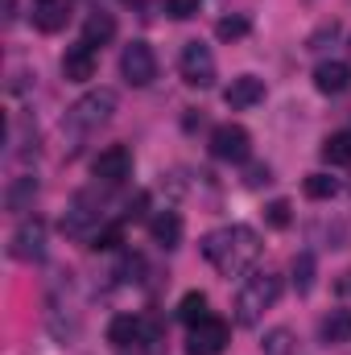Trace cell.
<instances>
[{
	"mask_svg": "<svg viewBox=\"0 0 351 355\" xmlns=\"http://www.w3.org/2000/svg\"><path fill=\"white\" fill-rule=\"evenodd\" d=\"M261 248H264L261 236H257L252 227H244V223L219 227V232H211V236L203 240V257L219 268L223 277H240V272H248V268L261 261Z\"/></svg>",
	"mask_w": 351,
	"mask_h": 355,
	"instance_id": "obj_1",
	"label": "cell"
},
{
	"mask_svg": "<svg viewBox=\"0 0 351 355\" xmlns=\"http://www.w3.org/2000/svg\"><path fill=\"white\" fill-rule=\"evenodd\" d=\"M116 107H120L116 91H112V87H95V91H87V95H79V99L67 107L62 128L79 141V137H87V132H99V128L116 116Z\"/></svg>",
	"mask_w": 351,
	"mask_h": 355,
	"instance_id": "obj_2",
	"label": "cell"
},
{
	"mask_svg": "<svg viewBox=\"0 0 351 355\" xmlns=\"http://www.w3.org/2000/svg\"><path fill=\"white\" fill-rule=\"evenodd\" d=\"M281 297V277L277 272H252L240 293H236V322L240 327H257L264 318V310H273Z\"/></svg>",
	"mask_w": 351,
	"mask_h": 355,
	"instance_id": "obj_3",
	"label": "cell"
},
{
	"mask_svg": "<svg viewBox=\"0 0 351 355\" xmlns=\"http://www.w3.org/2000/svg\"><path fill=\"white\" fill-rule=\"evenodd\" d=\"M178 71H182V83L186 87H215V54L203 46V42H186L182 54H178Z\"/></svg>",
	"mask_w": 351,
	"mask_h": 355,
	"instance_id": "obj_4",
	"label": "cell"
},
{
	"mask_svg": "<svg viewBox=\"0 0 351 355\" xmlns=\"http://www.w3.org/2000/svg\"><path fill=\"white\" fill-rule=\"evenodd\" d=\"M120 75L132 83V87H149L157 79V54L149 42H128L124 54H120Z\"/></svg>",
	"mask_w": 351,
	"mask_h": 355,
	"instance_id": "obj_5",
	"label": "cell"
},
{
	"mask_svg": "<svg viewBox=\"0 0 351 355\" xmlns=\"http://www.w3.org/2000/svg\"><path fill=\"white\" fill-rule=\"evenodd\" d=\"M228 339H232L228 322H223V318H215V314H207L203 322H194V327H190V339H186V355H223Z\"/></svg>",
	"mask_w": 351,
	"mask_h": 355,
	"instance_id": "obj_6",
	"label": "cell"
},
{
	"mask_svg": "<svg viewBox=\"0 0 351 355\" xmlns=\"http://www.w3.org/2000/svg\"><path fill=\"white\" fill-rule=\"evenodd\" d=\"M8 257L21 265H33L46 257V223L42 219H25L12 236H8Z\"/></svg>",
	"mask_w": 351,
	"mask_h": 355,
	"instance_id": "obj_7",
	"label": "cell"
},
{
	"mask_svg": "<svg viewBox=\"0 0 351 355\" xmlns=\"http://www.w3.org/2000/svg\"><path fill=\"white\" fill-rule=\"evenodd\" d=\"M248 153H252L248 128H240V124H219V128L211 132V157H215V162H248Z\"/></svg>",
	"mask_w": 351,
	"mask_h": 355,
	"instance_id": "obj_8",
	"label": "cell"
},
{
	"mask_svg": "<svg viewBox=\"0 0 351 355\" xmlns=\"http://www.w3.org/2000/svg\"><path fill=\"white\" fill-rule=\"evenodd\" d=\"M153 339H157V327L145 322V318H137V314H116L112 327H108V343L120 347V352L141 347V343H153Z\"/></svg>",
	"mask_w": 351,
	"mask_h": 355,
	"instance_id": "obj_9",
	"label": "cell"
},
{
	"mask_svg": "<svg viewBox=\"0 0 351 355\" xmlns=\"http://www.w3.org/2000/svg\"><path fill=\"white\" fill-rule=\"evenodd\" d=\"M91 174L99 178L103 186H120L124 178L132 174V153L124 149V145H108L99 157H95V166H91Z\"/></svg>",
	"mask_w": 351,
	"mask_h": 355,
	"instance_id": "obj_10",
	"label": "cell"
},
{
	"mask_svg": "<svg viewBox=\"0 0 351 355\" xmlns=\"http://www.w3.org/2000/svg\"><path fill=\"white\" fill-rule=\"evenodd\" d=\"M95 71H99L95 46H87V42L67 46V54H62V75H67V83H87V79H95Z\"/></svg>",
	"mask_w": 351,
	"mask_h": 355,
	"instance_id": "obj_11",
	"label": "cell"
},
{
	"mask_svg": "<svg viewBox=\"0 0 351 355\" xmlns=\"http://www.w3.org/2000/svg\"><path fill=\"white\" fill-rule=\"evenodd\" d=\"M223 99H228L232 112H244V107H252V103L264 99V79H257V75H240V79H232V87L223 91Z\"/></svg>",
	"mask_w": 351,
	"mask_h": 355,
	"instance_id": "obj_12",
	"label": "cell"
},
{
	"mask_svg": "<svg viewBox=\"0 0 351 355\" xmlns=\"http://www.w3.org/2000/svg\"><path fill=\"white\" fill-rule=\"evenodd\" d=\"M95 219H99V207L91 202V194H79V198L71 202V211L62 215V232H67V236H83Z\"/></svg>",
	"mask_w": 351,
	"mask_h": 355,
	"instance_id": "obj_13",
	"label": "cell"
},
{
	"mask_svg": "<svg viewBox=\"0 0 351 355\" xmlns=\"http://www.w3.org/2000/svg\"><path fill=\"white\" fill-rule=\"evenodd\" d=\"M149 232H153V244L170 252V248L182 244V215L178 211H157L153 223H149Z\"/></svg>",
	"mask_w": 351,
	"mask_h": 355,
	"instance_id": "obj_14",
	"label": "cell"
},
{
	"mask_svg": "<svg viewBox=\"0 0 351 355\" xmlns=\"http://www.w3.org/2000/svg\"><path fill=\"white\" fill-rule=\"evenodd\" d=\"M33 198H37V178H33V174H17L12 182H8V190H4V207H8L12 215L29 211V207H33Z\"/></svg>",
	"mask_w": 351,
	"mask_h": 355,
	"instance_id": "obj_15",
	"label": "cell"
},
{
	"mask_svg": "<svg viewBox=\"0 0 351 355\" xmlns=\"http://www.w3.org/2000/svg\"><path fill=\"white\" fill-rule=\"evenodd\" d=\"M314 87L323 91V95H343L351 87V67L348 62H323L314 71Z\"/></svg>",
	"mask_w": 351,
	"mask_h": 355,
	"instance_id": "obj_16",
	"label": "cell"
},
{
	"mask_svg": "<svg viewBox=\"0 0 351 355\" xmlns=\"http://www.w3.org/2000/svg\"><path fill=\"white\" fill-rule=\"evenodd\" d=\"M318 335H323V343L327 347H339V343H351V310H331L327 318H323V327H318Z\"/></svg>",
	"mask_w": 351,
	"mask_h": 355,
	"instance_id": "obj_17",
	"label": "cell"
},
{
	"mask_svg": "<svg viewBox=\"0 0 351 355\" xmlns=\"http://www.w3.org/2000/svg\"><path fill=\"white\" fill-rule=\"evenodd\" d=\"M67 17H71V8H67L62 0H42V4H33V25H37L42 33H58V29L67 25Z\"/></svg>",
	"mask_w": 351,
	"mask_h": 355,
	"instance_id": "obj_18",
	"label": "cell"
},
{
	"mask_svg": "<svg viewBox=\"0 0 351 355\" xmlns=\"http://www.w3.org/2000/svg\"><path fill=\"white\" fill-rule=\"evenodd\" d=\"M116 37V17L112 12H91L83 21V42L87 46H108Z\"/></svg>",
	"mask_w": 351,
	"mask_h": 355,
	"instance_id": "obj_19",
	"label": "cell"
},
{
	"mask_svg": "<svg viewBox=\"0 0 351 355\" xmlns=\"http://www.w3.org/2000/svg\"><path fill=\"white\" fill-rule=\"evenodd\" d=\"M323 162L327 166H351V132H335L323 141Z\"/></svg>",
	"mask_w": 351,
	"mask_h": 355,
	"instance_id": "obj_20",
	"label": "cell"
},
{
	"mask_svg": "<svg viewBox=\"0 0 351 355\" xmlns=\"http://www.w3.org/2000/svg\"><path fill=\"white\" fill-rule=\"evenodd\" d=\"M178 318H182L186 327L203 322V318H207V293H203V289H190V293L178 302Z\"/></svg>",
	"mask_w": 351,
	"mask_h": 355,
	"instance_id": "obj_21",
	"label": "cell"
},
{
	"mask_svg": "<svg viewBox=\"0 0 351 355\" xmlns=\"http://www.w3.org/2000/svg\"><path fill=\"white\" fill-rule=\"evenodd\" d=\"M289 272H293V289L306 297V293L314 289V252H298L293 265H289Z\"/></svg>",
	"mask_w": 351,
	"mask_h": 355,
	"instance_id": "obj_22",
	"label": "cell"
},
{
	"mask_svg": "<svg viewBox=\"0 0 351 355\" xmlns=\"http://www.w3.org/2000/svg\"><path fill=\"white\" fill-rule=\"evenodd\" d=\"M302 190H306V198H314V202H323V198H335L339 194V182L331 174H310L302 182Z\"/></svg>",
	"mask_w": 351,
	"mask_h": 355,
	"instance_id": "obj_23",
	"label": "cell"
},
{
	"mask_svg": "<svg viewBox=\"0 0 351 355\" xmlns=\"http://www.w3.org/2000/svg\"><path fill=\"white\" fill-rule=\"evenodd\" d=\"M248 29H252L248 17H223V21L215 25V37H219V42H240V37H248Z\"/></svg>",
	"mask_w": 351,
	"mask_h": 355,
	"instance_id": "obj_24",
	"label": "cell"
},
{
	"mask_svg": "<svg viewBox=\"0 0 351 355\" xmlns=\"http://www.w3.org/2000/svg\"><path fill=\"white\" fill-rule=\"evenodd\" d=\"M124 244V223H108V227H99L95 236H91V248L95 252H112V248H120Z\"/></svg>",
	"mask_w": 351,
	"mask_h": 355,
	"instance_id": "obj_25",
	"label": "cell"
},
{
	"mask_svg": "<svg viewBox=\"0 0 351 355\" xmlns=\"http://www.w3.org/2000/svg\"><path fill=\"white\" fill-rule=\"evenodd\" d=\"M289 211H293V207H289V198H273V202L264 207V223L281 232V227H289V219H293Z\"/></svg>",
	"mask_w": 351,
	"mask_h": 355,
	"instance_id": "obj_26",
	"label": "cell"
},
{
	"mask_svg": "<svg viewBox=\"0 0 351 355\" xmlns=\"http://www.w3.org/2000/svg\"><path fill=\"white\" fill-rule=\"evenodd\" d=\"M289 343H293V335L285 331V327H277V331H268L264 335V355H289Z\"/></svg>",
	"mask_w": 351,
	"mask_h": 355,
	"instance_id": "obj_27",
	"label": "cell"
},
{
	"mask_svg": "<svg viewBox=\"0 0 351 355\" xmlns=\"http://www.w3.org/2000/svg\"><path fill=\"white\" fill-rule=\"evenodd\" d=\"M198 4H203V0H166L170 17H178V21H190V17L198 12Z\"/></svg>",
	"mask_w": 351,
	"mask_h": 355,
	"instance_id": "obj_28",
	"label": "cell"
},
{
	"mask_svg": "<svg viewBox=\"0 0 351 355\" xmlns=\"http://www.w3.org/2000/svg\"><path fill=\"white\" fill-rule=\"evenodd\" d=\"M244 182H248V186H264V182H273V170H268L264 162H257V166H248Z\"/></svg>",
	"mask_w": 351,
	"mask_h": 355,
	"instance_id": "obj_29",
	"label": "cell"
},
{
	"mask_svg": "<svg viewBox=\"0 0 351 355\" xmlns=\"http://www.w3.org/2000/svg\"><path fill=\"white\" fill-rule=\"evenodd\" d=\"M145 202H149V194H137V202H128L124 219H141V215H145Z\"/></svg>",
	"mask_w": 351,
	"mask_h": 355,
	"instance_id": "obj_30",
	"label": "cell"
},
{
	"mask_svg": "<svg viewBox=\"0 0 351 355\" xmlns=\"http://www.w3.org/2000/svg\"><path fill=\"white\" fill-rule=\"evenodd\" d=\"M124 4H145V0H124Z\"/></svg>",
	"mask_w": 351,
	"mask_h": 355,
	"instance_id": "obj_31",
	"label": "cell"
},
{
	"mask_svg": "<svg viewBox=\"0 0 351 355\" xmlns=\"http://www.w3.org/2000/svg\"><path fill=\"white\" fill-rule=\"evenodd\" d=\"M33 4H42V0H33Z\"/></svg>",
	"mask_w": 351,
	"mask_h": 355,
	"instance_id": "obj_32",
	"label": "cell"
}]
</instances>
